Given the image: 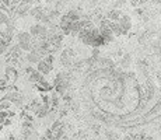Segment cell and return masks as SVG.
Masks as SVG:
<instances>
[{
  "instance_id": "1",
  "label": "cell",
  "mask_w": 161,
  "mask_h": 140,
  "mask_svg": "<svg viewBox=\"0 0 161 140\" xmlns=\"http://www.w3.org/2000/svg\"><path fill=\"white\" fill-rule=\"evenodd\" d=\"M4 73H6V80H7L8 83H14L15 80L18 79V73H17V70L14 69V66H7Z\"/></svg>"
},
{
  "instance_id": "2",
  "label": "cell",
  "mask_w": 161,
  "mask_h": 140,
  "mask_svg": "<svg viewBox=\"0 0 161 140\" xmlns=\"http://www.w3.org/2000/svg\"><path fill=\"white\" fill-rule=\"evenodd\" d=\"M36 69H38L39 71H41L44 76H46L48 73H51V70H52V66L48 63V62L45 60V59H42V60H39L38 63H36Z\"/></svg>"
},
{
  "instance_id": "3",
  "label": "cell",
  "mask_w": 161,
  "mask_h": 140,
  "mask_svg": "<svg viewBox=\"0 0 161 140\" xmlns=\"http://www.w3.org/2000/svg\"><path fill=\"white\" fill-rule=\"evenodd\" d=\"M28 80L31 83H34V84H38V83H41L42 80H44V74L36 69V70H34L32 73L28 74Z\"/></svg>"
},
{
  "instance_id": "4",
  "label": "cell",
  "mask_w": 161,
  "mask_h": 140,
  "mask_svg": "<svg viewBox=\"0 0 161 140\" xmlns=\"http://www.w3.org/2000/svg\"><path fill=\"white\" fill-rule=\"evenodd\" d=\"M30 14L32 15V17L35 18V20H38V21H39V20H41L42 15L45 14V10H44L42 7H34V8H31V10H30Z\"/></svg>"
},
{
  "instance_id": "5",
  "label": "cell",
  "mask_w": 161,
  "mask_h": 140,
  "mask_svg": "<svg viewBox=\"0 0 161 140\" xmlns=\"http://www.w3.org/2000/svg\"><path fill=\"white\" fill-rule=\"evenodd\" d=\"M11 104H13L11 101H8V99L3 98L2 101H0V111H8V109L11 108Z\"/></svg>"
},
{
  "instance_id": "6",
  "label": "cell",
  "mask_w": 161,
  "mask_h": 140,
  "mask_svg": "<svg viewBox=\"0 0 161 140\" xmlns=\"http://www.w3.org/2000/svg\"><path fill=\"white\" fill-rule=\"evenodd\" d=\"M28 11H30V8H28V4H27V3L21 4L20 7L17 8V14H18V15H21V17H23V15H25L27 13H28Z\"/></svg>"
},
{
  "instance_id": "7",
  "label": "cell",
  "mask_w": 161,
  "mask_h": 140,
  "mask_svg": "<svg viewBox=\"0 0 161 140\" xmlns=\"http://www.w3.org/2000/svg\"><path fill=\"white\" fill-rule=\"evenodd\" d=\"M67 17H69L72 21H77V20H80V18H81V17H80V13H79V11H76V10H70L69 13H67Z\"/></svg>"
},
{
  "instance_id": "8",
  "label": "cell",
  "mask_w": 161,
  "mask_h": 140,
  "mask_svg": "<svg viewBox=\"0 0 161 140\" xmlns=\"http://www.w3.org/2000/svg\"><path fill=\"white\" fill-rule=\"evenodd\" d=\"M108 18L112 21H116L120 18V13L119 11H111V13H108Z\"/></svg>"
},
{
  "instance_id": "9",
  "label": "cell",
  "mask_w": 161,
  "mask_h": 140,
  "mask_svg": "<svg viewBox=\"0 0 161 140\" xmlns=\"http://www.w3.org/2000/svg\"><path fill=\"white\" fill-rule=\"evenodd\" d=\"M8 81L4 79H0V91H7L8 90Z\"/></svg>"
},
{
  "instance_id": "10",
  "label": "cell",
  "mask_w": 161,
  "mask_h": 140,
  "mask_svg": "<svg viewBox=\"0 0 161 140\" xmlns=\"http://www.w3.org/2000/svg\"><path fill=\"white\" fill-rule=\"evenodd\" d=\"M2 24H8V17H7V14L0 10V25Z\"/></svg>"
},
{
  "instance_id": "11",
  "label": "cell",
  "mask_w": 161,
  "mask_h": 140,
  "mask_svg": "<svg viewBox=\"0 0 161 140\" xmlns=\"http://www.w3.org/2000/svg\"><path fill=\"white\" fill-rule=\"evenodd\" d=\"M44 59H45L46 62H48L49 64H51V66H52V64H53V62H55V56L52 55V53H48V55H46Z\"/></svg>"
}]
</instances>
